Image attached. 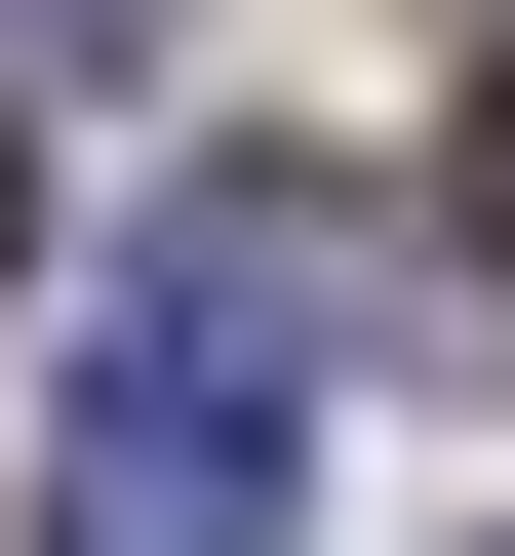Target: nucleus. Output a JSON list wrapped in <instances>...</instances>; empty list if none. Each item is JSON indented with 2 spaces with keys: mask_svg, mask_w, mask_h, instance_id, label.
I'll list each match as a JSON object with an SVG mask.
<instances>
[{
  "mask_svg": "<svg viewBox=\"0 0 515 556\" xmlns=\"http://www.w3.org/2000/svg\"><path fill=\"white\" fill-rule=\"evenodd\" d=\"M318 160H198L159 199V278H119V358H80V438H40V556H278V358H318Z\"/></svg>",
  "mask_w": 515,
  "mask_h": 556,
  "instance_id": "f257e3e1",
  "label": "nucleus"
},
{
  "mask_svg": "<svg viewBox=\"0 0 515 556\" xmlns=\"http://www.w3.org/2000/svg\"><path fill=\"white\" fill-rule=\"evenodd\" d=\"M476 278H515V80H476Z\"/></svg>",
  "mask_w": 515,
  "mask_h": 556,
  "instance_id": "f03ea898",
  "label": "nucleus"
},
{
  "mask_svg": "<svg viewBox=\"0 0 515 556\" xmlns=\"http://www.w3.org/2000/svg\"><path fill=\"white\" fill-rule=\"evenodd\" d=\"M0 40H119V0H0Z\"/></svg>",
  "mask_w": 515,
  "mask_h": 556,
  "instance_id": "7ed1b4c3",
  "label": "nucleus"
}]
</instances>
